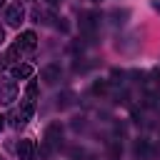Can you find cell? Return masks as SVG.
<instances>
[{"mask_svg": "<svg viewBox=\"0 0 160 160\" xmlns=\"http://www.w3.org/2000/svg\"><path fill=\"white\" fill-rule=\"evenodd\" d=\"M15 98H18V85H15V80L0 78V102H2V105H10Z\"/></svg>", "mask_w": 160, "mask_h": 160, "instance_id": "obj_1", "label": "cell"}, {"mask_svg": "<svg viewBox=\"0 0 160 160\" xmlns=\"http://www.w3.org/2000/svg\"><path fill=\"white\" fill-rule=\"evenodd\" d=\"M22 20H25V8H22L20 2L8 5V10H5V22H8L10 28H18Z\"/></svg>", "mask_w": 160, "mask_h": 160, "instance_id": "obj_2", "label": "cell"}, {"mask_svg": "<svg viewBox=\"0 0 160 160\" xmlns=\"http://www.w3.org/2000/svg\"><path fill=\"white\" fill-rule=\"evenodd\" d=\"M42 142H48L50 148H60V145H62V125H60V122L48 125V130H45V140H42Z\"/></svg>", "mask_w": 160, "mask_h": 160, "instance_id": "obj_3", "label": "cell"}, {"mask_svg": "<svg viewBox=\"0 0 160 160\" xmlns=\"http://www.w3.org/2000/svg\"><path fill=\"white\" fill-rule=\"evenodd\" d=\"M60 75H62L60 65H45V68H42V72H40V78H42V82H45V85H55V82L60 80Z\"/></svg>", "mask_w": 160, "mask_h": 160, "instance_id": "obj_4", "label": "cell"}, {"mask_svg": "<svg viewBox=\"0 0 160 160\" xmlns=\"http://www.w3.org/2000/svg\"><path fill=\"white\" fill-rule=\"evenodd\" d=\"M32 112H35V102H32L30 98H25V100L20 102V112H18V125L28 122V120L32 118Z\"/></svg>", "mask_w": 160, "mask_h": 160, "instance_id": "obj_5", "label": "cell"}, {"mask_svg": "<svg viewBox=\"0 0 160 160\" xmlns=\"http://www.w3.org/2000/svg\"><path fill=\"white\" fill-rule=\"evenodd\" d=\"M10 75H12L15 80H28V78H32V65H25V62H18V65H12V70H10Z\"/></svg>", "mask_w": 160, "mask_h": 160, "instance_id": "obj_6", "label": "cell"}, {"mask_svg": "<svg viewBox=\"0 0 160 160\" xmlns=\"http://www.w3.org/2000/svg\"><path fill=\"white\" fill-rule=\"evenodd\" d=\"M18 45H20L22 50H32V48L38 45V35H35L32 30H25V32L18 38Z\"/></svg>", "mask_w": 160, "mask_h": 160, "instance_id": "obj_7", "label": "cell"}, {"mask_svg": "<svg viewBox=\"0 0 160 160\" xmlns=\"http://www.w3.org/2000/svg\"><path fill=\"white\" fill-rule=\"evenodd\" d=\"M32 152H35L32 140H20V145H18V155H20V160H30Z\"/></svg>", "mask_w": 160, "mask_h": 160, "instance_id": "obj_8", "label": "cell"}, {"mask_svg": "<svg viewBox=\"0 0 160 160\" xmlns=\"http://www.w3.org/2000/svg\"><path fill=\"white\" fill-rule=\"evenodd\" d=\"M20 50H22V48H20L18 42H15V45H10V48H8V55H5L2 60H5L8 65H18V60H20Z\"/></svg>", "mask_w": 160, "mask_h": 160, "instance_id": "obj_9", "label": "cell"}, {"mask_svg": "<svg viewBox=\"0 0 160 160\" xmlns=\"http://www.w3.org/2000/svg\"><path fill=\"white\" fill-rule=\"evenodd\" d=\"M92 92H95V95H102V92H108V80H98V82L92 85Z\"/></svg>", "mask_w": 160, "mask_h": 160, "instance_id": "obj_10", "label": "cell"}, {"mask_svg": "<svg viewBox=\"0 0 160 160\" xmlns=\"http://www.w3.org/2000/svg\"><path fill=\"white\" fill-rule=\"evenodd\" d=\"M35 95H38V82H35V80H30V82H28V98L32 100Z\"/></svg>", "mask_w": 160, "mask_h": 160, "instance_id": "obj_11", "label": "cell"}, {"mask_svg": "<svg viewBox=\"0 0 160 160\" xmlns=\"http://www.w3.org/2000/svg\"><path fill=\"white\" fill-rule=\"evenodd\" d=\"M135 152H138V155H145V152H148V142H145V140H138V142H135Z\"/></svg>", "mask_w": 160, "mask_h": 160, "instance_id": "obj_12", "label": "cell"}, {"mask_svg": "<svg viewBox=\"0 0 160 160\" xmlns=\"http://www.w3.org/2000/svg\"><path fill=\"white\" fill-rule=\"evenodd\" d=\"M70 158H72V160H82V158H85V150H78V148H75V150H70Z\"/></svg>", "mask_w": 160, "mask_h": 160, "instance_id": "obj_13", "label": "cell"}, {"mask_svg": "<svg viewBox=\"0 0 160 160\" xmlns=\"http://www.w3.org/2000/svg\"><path fill=\"white\" fill-rule=\"evenodd\" d=\"M2 128H5V118L0 115V132H2Z\"/></svg>", "mask_w": 160, "mask_h": 160, "instance_id": "obj_14", "label": "cell"}, {"mask_svg": "<svg viewBox=\"0 0 160 160\" xmlns=\"http://www.w3.org/2000/svg\"><path fill=\"white\" fill-rule=\"evenodd\" d=\"M2 40H5V30L0 28V42H2Z\"/></svg>", "mask_w": 160, "mask_h": 160, "instance_id": "obj_15", "label": "cell"}, {"mask_svg": "<svg viewBox=\"0 0 160 160\" xmlns=\"http://www.w3.org/2000/svg\"><path fill=\"white\" fill-rule=\"evenodd\" d=\"M48 2H50V5H58V2H60V0H48Z\"/></svg>", "mask_w": 160, "mask_h": 160, "instance_id": "obj_16", "label": "cell"}, {"mask_svg": "<svg viewBox=\"0 0 160 160\" xmlns=\"http://www.w3.org/2000/svg\"><path fill=\"white\" fill-rule=\"evenodd\" d=\"M152 5H155V10H160V2H152Z\"/></svg>", "mask_w": 160, "mask_h": 160, "instance_id": "obj_17", "label": "cell"}, {"mask_svg": "<svg viewBox=\"0 0 160 160\" xmlns=\"http://www.w3.org/2000/svg\"><path fill=\"white\" fill-rule=\"evenodd\" d=\"M2 5H5V0H0V8H2Z\"/></svg>", "mask_w": 160, "mask_h": 160, "instance_id": "obj_18", "label": "cell"}]
</instances>
